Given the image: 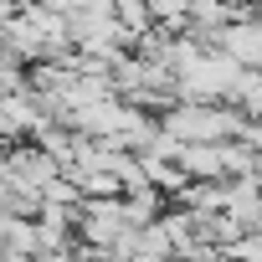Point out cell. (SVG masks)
Wrapping results in <instances>:
<instances>
[{
  "mask_svg": "<svg viewBox=\"0 0 262 262\" xmlns=\"http://www.w3.org/2000/svg\"><path fill=\"white\" fill-rule=\"evenodd\" d=\"M0 170H6V180L16 185V190H47V180H57L62 175V160L47 149V144H21V149H6L0 155Z\"/></svg>",
  "mask_w": 262,
  "mask_h": 262,
  "instance_id": "1",
  "label": "cell"
},
{
  "mask_svg": "<svg viewBox=\"0 0 262 262\" xmlns=\"http://www.w3.org/2000/svg\"><path fill=\"white\" fill-rule=\"evenodd\" d=\"M149 16H155V26H165V31H185L190 0H149Z\"/></svg>",
  "mask_w": 262,
  "mask_h": 262,
  "instance_id": "3",
  "label": "cell"
},
{
  "mask_svg": "<svg viewBox=\"0 0 262 262\" xmlns=\"http://www.w3.org/2000/svg\"><path fill=\"white\" fill-rule=\"evenodd\" d=\"M41 123H47V113L36 103V88L0 93V139H31Z\"/></svg>",
  "mask_w": 262,
  "mask_h": 262,
  "instance_id": "2",
  "label": "cell"
},
{
  "mask_svg": "<svg viewBox=\"0 0 262 262\" xmlns=\"http://www.w3.org/2000/svg\"><path fill=\"white\" fill-rule=\"evenodd\" d=\"M226 252H231V257H262V236H236Z\"/></svg>",
  "mask_w": 262,
  "mask_h": 262,
  "instance_id": "4",
  "label": "cell"
}]
</instances>
